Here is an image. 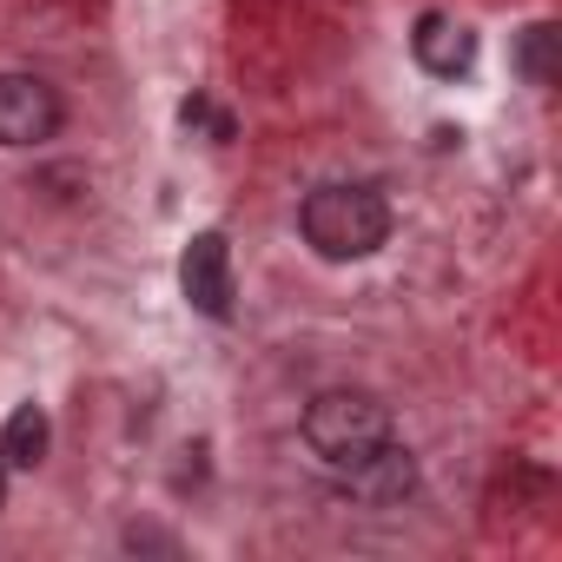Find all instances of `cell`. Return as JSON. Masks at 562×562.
Returning a JSON list of instances; mask_svg holds the SVG:
<instances>
[{
	"label": "cell",
	"mask_w": 562,
	"mask_h": 562,
	"mask_svg": "<svg viewBox=\"0 0 562 562\" xmlns=\"http://www.w3.org/2000/svg\"><path fill=\"white\" fill-rule=\"evenodd\" d=\"M299 232H305V245H312L318 258L351 265V258H371V251L391 238V205H384L378 186H345V179H331V186H312V192H305Z\"/></svg>",
	"instance_id": "6da1fadb"
},
{
	"label": "cell",
	"mask_w": 562,
	"mask_h": 562,
	"mask_svg": "<svg viewBox=\"0 0 562 562\" xmlns=\"http://www.w3.org/2000/svg\"><path fill=\"white\" fill-rule=\"evenodd\" d=\"M305 443L325 470H351L364 457H378L391 443V411L371 397V391H325L305 404Z\"/></svg>",
	"instance_id": "7a4b0ae2"
},
{
	"label": "cell",
	"mask_w": 562,
	"mask_h": 562,
	"mask_svg": "<svg viewBox=\"0 0 562 562\" xmlns=\"http://www.w3.org/2000/svg\"><path fill=\"white\" fill-rule=\"evenodd\" d=\"M60 133V93L41 74H0V146H47Z\"/></svg>",
	"instance_id": "3957f363"
},
{
	"label": "cell",
	"mask_w": 562,
	"mask_h": 562,
	"mask_svg": "<svg viewBox=\"0 0 562 562\" xmlns=\"http://www.w3.org/2000/svg\"><path fill=\"white\" fill-rule=\"evenodd\" d=\"M179 285L205 318H232V245L218 232H199L179 258Z\"/></svg>",
	"instance_id": "277c9868"
},
{
	"label": "cell",
	"mask_w": 562,
	"mask_h": 562,
	"mask_svg": "<svg viewBox=\"0 0 562 562\" xmlns=\"http://www.w3.org/2000/svg\"><path fill=\"white\" fill-rule=\"evenodd\" d=\"M411 483H417V463H411V450H397V437H391L378 457H364V463L338 470V490H345L351 503H371V509L404 503V496H411Z\"/></svg>",
	"instance_id": "5b68a950"
},
{
	"label": "cell",
	"mask_w": 562,
	"mask_h": 562,
	"mask_svg": "<svg viewBox=\"0 0 562 562\" xmlns=\"http://www.w3.org/2000/svg\"><path fill=\"white\" fill-rule=\"evenodd\" d=\"M411 54L430 80H463L476 67V34L450 14H417V34H411Z\"/></svg>",
	"instance_id": "8992f818"
},
{
	"label": "cell",
	"mask_w": 562,
	"mask_h": 562,
	"mask_svg": "<svg viewBox=\"0 0 562 562\" xmlns=\"http://www.w3.org/2000/svg\"><path fill=\"white\" fill-rule=\"evenodd\" d=\"M47 443H54L47 411H41V404H21V411L8 417V430H0V463H8V470H34V463L47 457Z\"/></svg>",
	"instance_id": "52a82bcc"
},
{
	"label": "cell",
	"mask_w": 562,
	"mask_h": 562,
	"mask_svg": "<svg viewBox=\"0 0 562 562\" xmlns=\"http://www.w3.org/2000/svg\"><path fill=\"white\" fill-rule=\"evenodd\" d=\"M516 67H522V80L529 87H549V74H555V27H522V47H516Z\"/></svg>",
	"instance_id": "ba28073f"
},
{
	"label": "cell",
	"mask_w": 562,
	"mask_h": 562,
	"mask_svg": "<svg viewBox=\"0 0 562 562\" xmlns=\"http://www.w3.org/2000/svg\"><path fill=\"white\" fill-rule=\"evenodd\" d=\"M0 470H8V463H0Z\"/></svg>",
	"instance_id": "9c48e42d"
}]
</instances>
